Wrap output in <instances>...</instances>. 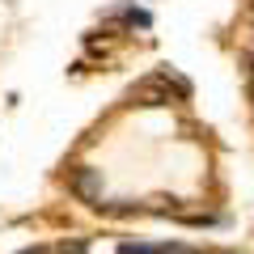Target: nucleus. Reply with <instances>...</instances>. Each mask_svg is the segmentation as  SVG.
<instances>
[{"label":"nucleus","mask_w":254,"mask_h":254,"mask_svg":"<svg viewBox=\"0 0 254 254\" xmlns=\"http://www.w3.org/2000/svg\"><path fill=\"white\" fill-rule=\"evenodd\" d=\"M72 190L85 195V199H93V195H98V178H93V170H76L72 174Z\"/></svg>","instance_id":"obj_1"},{"label":"nucleus","mask_w":254,"mask_h":254,"mask_svg":"<svg viewBox=\"0 0 254 254\" xmlns=\"http://www.w3.org/2000/svg\"><path fill=\"white\" fill-rule=\"evenodd\" d=\"M119 254H157V250H153V246H131V242H123V246H119Z\"/></svg>","instance_id":"obj_2"},{"label":"nucleus","mask_w":254,"mask_h":254,"mask_svg":"<svg viewBox=\"0 0 254 254\" xmlns=\"http://www.w3.org/2000/svg\"><path fill=\"white\" fill-rule=\"evenodd\" d=\"M165 254H199V250H187V246H174V250H165Z\"/></svg>","instance_id":"obj_3"}]
</instances>
